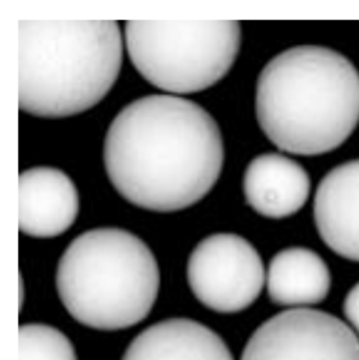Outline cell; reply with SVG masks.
Wrapping results in <instances>:
<instances>
[{
    "mask_svg": "<svg viewBox=\"0 0 359 360\" xmlns=\"http://www.w3.org/2000/svg\"><path fill=\"white\" fill-rule=\"evenodd\" d=\"M103 163L112 186L129 203L179 212L206 197L219 180L223 139L213 117L196 103L144 96L112 121Z\"/></svg>",
    "mask_w": 359,
    "mask_h": 360,
    "instance_id": "1",
    "label": "cell"
},
{
    "mask_svg": "<svg viewBox=\"0 0 359 360\" xmlns=\"http://www.w3.org/2000/svg\"><path fill=\"white\" fill-rule=\"evenodd\" d=\"M256 113L281 150L304 157L335 150L359 123L358 71L329 48L285 50L260 73Z\"/></svg>",
    "mask_w": 359,
    "mask_h": 360,
    "instance_id": "2",
    "label": "cell"
},
{
    "mask_svg": "<svg viewBox=\"0 0 359 360\" xmlns=\"http://www.w3.org/2000/svg\"><path fill=\"white\" fill-rule=\"evenodd\" d=\"M115 20H19V108L61 119L93 108L122 64Z\"/></svg>",
    "mask_w": 359,
    "mask_h": 360,
    "instance_id": "3",
    "label": "cell"
},
{
    "mask_svg": "<svg viewBox=\"0 0 359 360\" xmlns=\"http://www.w3.org/2000/svg\"><path fill=\"white\" fill-rule=\"evenodd\" d=\"M56 288L76 321L96 330H122L149 315L160 290V269L150 248L130 231L92 229L63 252Z\"/></svg>",
    "mask_w": 359,
    "mask_h": 360,
    "instance_id": "4",
    "label": "cell"
},
{
    "mask_svg": "<svg viewBox=\"0 0 359 360\" xmlns=\"http://www.w3.org/2000/svg\"><path fill=\"white\" fill-rule=\"evenodd\" d=\"M125 41L131 63L148 83L170 94H196L232 69L241 27L234 20H130Z\"/></svg>",
    "mask_w": 359,
    "mask_h": 360,
    "instance_id": "5",
    "label": "cell"
},
{
    "mask_svg": "<svg viewBox=\"0 0 359 360\" xmlns=\"http://www.w3.org/2000/svg\"><path fill=\"white\" fill-rule=\"evenodd\" d=\"M187 280L207 309L234 314L259 298L266 273L259 252L247 240L234 233H215L192 250Z\"/></svg>",
    "mask_w": 359,
    "mask_h": 360,
    "instance_id": "6",
    "label": "cell"
},
{
    "mask_svg": "<svg viewBox=\"0 0 359 360\" xmlns=\"http://www.w3.org/2000/svg\"><path fill=\"white\" fill-rule=\"evenodd\" d=\"M241 360H359V339L336 316L291 309L255 330Z\"/></svg>",
    "mask_w": 359,
    "mask_h": 360,
    "instance_id": "7",
    "label": "cell"
},
{
    "mask_svg": "<svg viewBox=\"0 0 359 360\" xmlns=\"http://www.w3.org/2000/svg\"><path fill=\"white\" fill-rule=\"evenodd\" d=\"M19 229L35 238H53L67 231L80 212L73 181L61 170L36 167L19 176Z\"/></svg>",
    "mask_w": 359,
    "mask_h": 360,
    "instance_id": "8",
    "label": "cell"
},
{
    "mask_svg": "<svg viewBox=\"0 0 359 360\" xmlns=\"http://www.w3.org/2000/svg\"><path fill=\"white\" fill-rule=\"evenodd\" d=\"M314 217L322 241L342 258L359 262V160L327 172L315 195Z\"/></svg>",
    "mask_w": 359,
    "mask_h": 360,
    "instance_id": "9",
    "label": "cell"
},
{
    "mask_svg": "<svg viewBox=\"0 0 359 360\" xmlns=\"http://www.w3.org/2000/svg\"><path fill=\"white\" fill-rule=\"evenodd\" d=\"M247 204L265 218L283 219L303 207L310 191L308 172L279 153L258 155L243 179Z\"/></svg>",
    "mask_w": 359,
    "mask_h": 360,
    "instance_id": "10",
    "label": "cell"
},
{
    "mask_svg": "<svg viewBox=\"0 0 359 360\" xmlns=\"http://www.w3.org/2000/svg\"><path fill=\"white\" fill-rule=\"evenodd\" d=\"M122 360H234L223 339L188 318L163 320L139 333Z\"/></svg>",
    "mask_w": 359,
    "mask_h": 360,
    "instance_id": "11",
    "label": "cell"
},
{
    "mask_svg": "<svg viewBox=\"0 0 359 360\" xmlns=\"http://www.w3.org/2000/svg\"><path fill=\"white\" fill-rule=\"evenodd\" d=\"M265 284L272 303L302 309L327 298L332 277L327 263L317 252L310 248H289L272 257Z\"/></svg>",
    "mask_w": 359,
    "mask_h": 360,
    "instance_id": "12",
    "label": "cell"
},
{
    "mask_svg": "<svg viewBox=\"0 0 359 360\" xmlns=\"http://www.w3.org/2000/svg\"><path fill=\"white\" fill-rule=\"evenodd\" d=\"M19 360H77L73 345L57 328L46 324L19 328Z\"/></svg>",
    "mask_w": 359,
    "mask_h": 360,
    "instance_id": "13",
    "label": "cell"
},
{
    "mask_svg": "<svg viewBox=\"0 0 359 360\" xmlns=\"http://www.w3.org/2000/svg\"><path fill=\"white\" fill-rule=\"evenodd\" d=\"M344 313L353 330L359 335V282L348 290L344 299Z\"/></svg>",
    "mask_w": 359,
    "mask_h": 360,
    "instance_id": "14",
    "label": "cell"
}]
</instances>
